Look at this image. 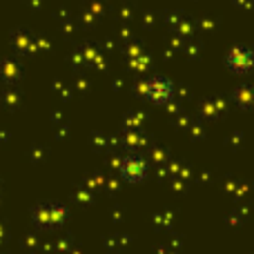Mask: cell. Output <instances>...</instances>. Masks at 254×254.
I'll return each mask as SVG.
<instances>
[{"label":"cell","instance_id":"cell-1","mask_svg":"<svg viewBox=\"0 0 254 254\" xmlns=\"http://www.w3.org/2000/svg\"><path fill=\"white\" fill-rule=\"evenodd\" d=\"M170 94H172V85H170V80H165V78L152 80V83H149V87H147V96L152 98V101H156V103L167 101V98H170Z\"/></svg>","mask_w":254,"mask_h":254}]
</instances>
